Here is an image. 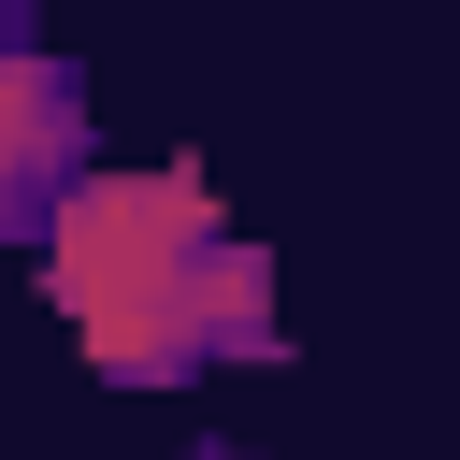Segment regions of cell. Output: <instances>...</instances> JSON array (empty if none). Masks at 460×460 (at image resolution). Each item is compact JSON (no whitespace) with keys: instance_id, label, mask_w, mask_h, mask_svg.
Here are the masks:
<instances>
[{"instance_id":"cell-1","label":"cell","mask_w":460,"mask_h":460,"mask_svg":"<svg viewBox=\"0 0 460 460\" xmlns=\"http://www.w3.org/2000/svg\"><path fill=\"white\" fill-rule=\"evenodd\" d=\"M43 288L115 388H187L201 359H288L273 244H244L201 172H86L43 216Z\"/></svg>"},{"instance_id":"cell-2","label":"cell","mask_w":460,"mask_h":460,"mask_svg":"<svg viewBox=\"0 0 460 460\" xmlns=\"http://www.w3.org/2000/svg\"><path fill=\"white\" fill-rule=\"evenodd\" d=\"M86 187V72L43 43L29 0H0V244L43 230Z\"/></svg>"},{"instance_id":"cell-3","label":"cell","mask_w":460,"mask_h":460,"mask_svg":"<svg viewBox=\"0 0 460 460\" xmlns=\"http://www.w3.org/2000/svg\"><path fill=\"white\" fill-rule=\"evenodd\" d=\"M187 460H259V446H187Z\"/></svg>"}]
</instances>
